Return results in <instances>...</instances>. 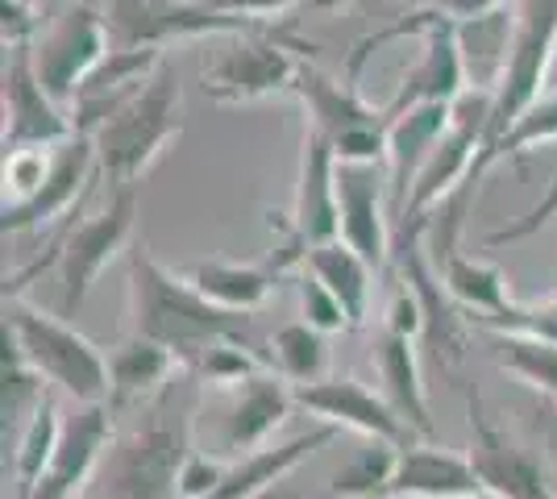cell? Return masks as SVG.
<instances>
[{
  "instance_id": "603a6c76",
  "label": "cell",
  "mask_w": 557,
  "mask_h": 499,
  "mask_svg": "<svg viewBox=\"0 0 557 499\" xmlns=\"http://www.w3.org/2000/svg\"><path fill=\"white\" fill-rule=\"evenodd\" d=\"M333 433L337 425H321L300 433V437H292V441H283V446H262V450L246 453L242 462H233L225 478L216 483V491L209 499H255L262 491H271L278 487V478L287 475V471H296L304 458H312L317 450H325L329 441H333Z\"/></svg>"
},
{
  "instance_id": "2e32d148",
  "label": "cell",
  "mask_w": 557,
  "mask_h": 499,
  "mask_svg": "<svg viewBox=\"0 0 557 499\" xmlns=\"http://www.w3.org/2000/svg\"><path fill=\"white\" fill-rule=\"evenodd\" d=\"M296 404L312 416H321L325 425L358 428L374 441H392V446H412V425L392 408V400L374 396L371 387L358 379H317L296 387Z\"/></svg>"
},
{
  "instance_id": "484cf974",
  "label": "cell",
  "mask_w": 557,
  "mask_h": 499,
  "mask_svg": "<svg viewBox=\"0 0 557 499\" xmlns=\"http://www.w3.org/2000/svg\"><path fill=\"white\" fill-rule=\"evenodd\" d=\"M175 362L180 358L171 354L166 346L129 333L113 350V358H109V379H113V387H109V408L125 412L129 404H141L154 391H163L171 371H175Z\"/></svg>"
},
{
  "instance_id": "f1b7e54d",
  "label": "cell",
  "mask_w": 557,
  "mask_h": 499,
  "mask_svg": "<svg viewBox=\"0 0 557 499\" xmlns=\"http://www.w3.org/2000/svg\"><path fill=\"white\" fill-rule=\"evenodd\" d=\"M304 271L308 275H317L321 284L346 304L349 312V329H358L362 321H367V304H371V262L362 259L354 246H346L342 238L333 241H321V246H312L308 250V259H304Z\"/></svg>"
},
{
  "instance_id": "52a82bcc",
  "label": "cell",
  "mask_w": 557,
  "mask_h": 499,
  "mask_svg": "<svg viewBox=\"0 0 557 499\" xmlns=\"http://www.w3.org/2000/svg\"><path fill=\"white\" fill-rule=\"evenodd\" d=\"M187 453L184 428L171 425H146L113 437L88 478V499H184L180 471Z\"/></svg>"
},
{
  "instance_id": "ac0fdd59",
  "label": "cell",
  "mask_w": 557,
  "mask_h": 499,
  "mask_svg": "<svg viewBox=\"0 0 557 499\" xmlns=\"http://www.w3.org/2000/svg\"><path fill=\"white\" fill-rule=\"evenodd\" d=\"M100 175L96 171V142L88 134H71L67 142L54 146V163H50L47 184L38 188V196H29L25 204H9L4 209V234H22V229H38L54 216H67L71 204H79L92 179Z\"/></svg>"
},
{
  "instance_id": "ee69618b",
  "label": "cell",
  "mask_w": 557,
  "mask_h": 499,
  "mask_svg": "<svg viewBox=\"0 0 557 499\" xmlns=\"http://www.w3.org/2000/svg\"><path fill=\"white\" fill-rule=\"evenodd\" d=\"M349 4L354 0H304V9H312V13H342Z\"/></svg>"
},
{
  "instance_id": "4fadbf2b",
  "label": "cell",
  "mask_w": 557,
  "mask_h": 499,
  "mask_svg": "<svg viewBox=\"0 0 557 499\" xmlns=\"http://www.w3.org/2000/svg\"><path fill=\"white\" fill-rule=\"evenodd\" d=\"M337 213H342V241L354 246L374 271L392 259V188L379 163L337 159Z\"/></svg>"
},
{
  "instance_id": "30bf717a",
  "label": "cell",
  "mask_w": 557,
  "mask_h": 499,
  "mask_svg": "<svg viewBox=\"0 0 557 499\" xmlns=\"http://www.w3.org/2000/svg\"><path fill=\"white\" fill-rule=\"evenodd\" d=\"M134 216H138V191L116 188L113 200L88 221H71L67 234L59 238V284H63V312H75L96 279L104 275V266L121 254V246L134 234Z\"/></svg>"
},
{
  "instance_id": "8d00e7d4",
  "label": "cell",
  "mask_w": 557,
  "mask_h": 499,
  "mask_svg": "<svg viewBox=\"0 0 557 499\" xmlns=\"http://www.w3.org/2000/svg\"><path fill=\"white\" fill-rule=\"evenodd\" d=\"M250 350H255V346L225 337V341H212L209 350L196 358L187 371H196V375H200L205 383H212V387L246 383L250 375H258V362H255V354H250Z\"/></svg>"
},
{
  "instance_id": "8992f818",
  "label": "cell",
  "mask_w": 557,
  "mask_h": 499,
  "mask_svg": "<svg viewBox=\"0 0 557 499\" xmlns=\"http://www.w3.org/2000/svg\"><path fill=\"white\" fill-rule=\"evenodd\" d=\"M104 25L113 47H171L184 38L209 34H271L278 22H258L246 13H230L212 0H104Z\"/></svg>"
},
{
  "instance_id": "7bdbcfd3",
  "label": "cell",
  "mask_w": 557,
  "mask_h": 499,
  "mask_svg": "<svg viewBox=\"0 0 557 499\" xmlns=\"http://www.w3.org/2000/svg\"><path fill=\"white\" fill-rule=\"evenodd\" d=\"M437 13H445L449 22H462V17H479V13H491L499 9L504 0H429Z\"/></svg>"
},
{
  "instance_id": "f6af8a7d",
  "label": "cell",
  "mask_w": 557,
  "mask_h": 499,
  "mask_svg": "<svg viewBox=\"0 0 557 499\" xmlns=\"http://www.w3.org/2000/svg\"><path fill=\"white\" fill-rule=\"evenodd\" d=\"M474 499H495V496H491V491H487V496H474Z\"/></svg>"
},
{
  "instance_id": "d4e9b609",
  "label": "cell",
  "mask_w": 557,
  "mask_h": 499,
  "mask_svg": "<svg viewBox=\"0 0 557 499\" xmlns=\"http://www.w3.org/2000/svg\"><path fill=\"white\" fill-rule=\"evenodd\" d=\"M454 34H458V50H462L466 84L483 88V92H499L511 63V42H516V13L508 4H499L491 13L454 22Z\"/></svg>"
},
{
  "instance_id": "4dcf8cb0",
  "label": "cell",
  "mask_w": 557,
  "mask_h": 499,
  "mask_svg": "<svg viewBox=\"0 0 557 499\" xmlns=\"http://www.w3.org/2000/svg\"><path fill=\"white\" fill-rule=\"evenodd\" d=\"M545 142H557V92H541L520 113V117L511 121L508 129L495 138V142L479 154V163H474V175L483 179L491 166L504 163V159H516V154H529V150H536V146Z\"/></svg>"
},
{
  "instance_id": "8fae6325",
  "label": "cell",
  "mask_w": 557,
  "mask_h": 499,
  "mask_svg": "<svg viewBox=\"0 0 557 499\" xmlns=\"http://www.w3.org/2000/svg\"><path fill=\"white\" fill-rule=\"evenodd\" d=\"M557 59V0H520L516 9V42H511L508 75L495 92L487 146L545 92Z\"/></svg>"
},
{
  "instance_id": "f35d334b",
  "label": "cell",
  "mask_w": 557,
  "mask_h": 499,
  "mask_svg": "<svg viewBox=\"0 0 557 499\" xmlns=\"http://www.w3.org/2000/svg\"><path fill=\"white\" fill-rule=\"evenodd\" d=\"M557 216V175L549 179V188H545V196L536 200L529 213L520 216V221H511V225H504V229H495V234H487V246H511V241H524L533 238L536 229H545L549 221Z\"/></svg>"
},
{
  "instance_id": "9c48e42d",
  "label": "cell",
  "mask_w": 557,
  "mask_h": 499,
  "mask_svg": "<svg viewBox=\"0 0 557 499\" xmlns=\"http://www.w3.org/2000/svg\"><path fill=\"white\" fill-rule=\"evenodd\" d=\"M109 50H113V38L104 25V9H96L92 0H71L34 38V67H38V79L47 84V92L71 113L79 84L92 75V67Z\"/></svg>"
},
{
  "instance_id": "60d3db41",
  "label": "cell",
  "mask_w": 557,
  "mask_h": 499,
  "mask_svg": "<svg viewBox=\"0 0 557 499\" xmlns=\"http://www.w3.org/2000/svg\"><path fill=\"white\" fill-rule=\"evenodd\" d=\"M387 329L392 333H404V337H424V309H420L417 291L408 284L395 287L392 304H387Z\"/></svg>"
},
{
  "instance_id": "d6986e66",
  "label": "cell",
  "mask_w": 557,
  "mask_h": 499,
  "mask_svg": "<svg viewBox=\"0 0 557 499\" xmlns=\"http://www.w3.org/2000/svg\"><path fill=\"white\" fill-rule=\"evenodd\" d=\"M113 408L109 404H84L75 416L63 421V441L54 450V462L38 487L25 499H71L88 478L96 475L104 450L113 446Z\"/></svg>"
},
{
  "instance_id": "d590c367",
  "label": "cell",
  "mask_w": 557,
  "mask_h": 499,
  "mask_svg": "<svg viewBox=\"0 0 557 499\" xmlns=\"http://www.w3.org/2000/svg\"><path fill=\"white\" fill-rule=\"evenodd\" d=\"M50 163H54V146H22V150H4V209L25 204L29 196L47 184Z\"/></svg>"
},
{
  "instance_id": "e0dca14e",
  "label": "cell",
  "mask_w": 557,
  "mask_h": 499,
  "mask_svg": "<svg viewBox=\"0 0 557 499\" xmlns=\"http://www.w3.org/2000/svg\"><path fill=\"white\" fill-rule=\"evenodd\" d=\"M470 462L495 499H557V487L545 475V466L491 425L479 396H470Z\"/></svg>"
},
{
  "instance_id": "7a4b0ae2",
  "label": "cell",
  "mask_w": 557,
  "mask_h": 499,
  "mask_svg": "<svg viewBox=\"0 0 557 499\" xmlns=\"http://www.w3.org/2000/svg\"><path fill=\"white\" fill-rule=\"evenodd\" d=\"M180 109H184L180 79L171 72V63H163L150 75V84L92 134L96 171L113 188H134L141 175L163 159L166 146L184 134Z\"/></svg>"
},
{
  "instance_id": "7c38bea8",
  "label": "cell",
  "mask_w": 557,
  "mask_h": 499,
  "mask_svg": "<svg viewBox=\"0 0 557 499\" xmlns=\"http://www.w3.org/2000/svg\"><path fill=\"white\" fill-rule=\"evenodd\" d=\"M75 134L71 113L47 92L34 67V47H13L4 63V150L59 146Z\"/></svg>"
},
{
  "instance_id": "6da1fadb",
  "label": "cell",
  "mask_w": 557,
  "mask_h": 499,
  "mask_svg": "<svg viewBox=\"0 0 557 499\" xmlns=\"http://www.w3.org/2000/svg\"><path fill=\"white\" fill-rule=\"evenodd\" d=\"M129 316L138 337L166 346L184 366H191L212 341H225V337L255 346L250 312L212 304L184 275L166 271L146 246L129 250Z\"/></svg>"
},
{
  "instance_id": "44dd1931",
  "label": "cell",
  "mask_w": 557,
  "mask_h": 499,
  "mask_svg": "<svg viewBox=\"0 0 557 499\" xmlns=\"http://www.w3.org/2000/svg\"><path fill=\"white\" fill-rule=\"evenodd\" d=\"M454 121V100H424L392 117V134H387V188H392V216L408 204L412 179L424 166L429 150L442 142V134Z\"/></svg>"
},
{
  "instance_id": "e575fe53",
  "label": "cell",
  "mask_w": 557,
  "mask_h": 499,
  "mask_svg": "<svg viewBox=\"0 0 557 499\" xmlns=\"http://www.w3.org/2000/svg\"><path fill=\"white\" fill-rule=\"evenodd\" d=\"M271 350H275V362H278V371H283V379H292L296 387H300V383L325 379V366H329L325 333L312 329L308 321L283 325V329L271 337Z\"/></svg>"
},
{
  "instance_id": "836d02e7",
  "label": "cell",
  "mask_w": 557,
  "mask_h": 499,
  "mask_svg": "<svg viewBox=\"0 0 557 499\" xmlns=\"http://www.w3.org/2000/svg\"><path fill=\"white\" fill-rule=\"evenodd\" d=\"M399 450H404V446L374 441L371 437V446L354 453L346 466L333 475V483H329V499H383V487L392 483Z\"/></svg>"
},
{
  "instance_id": "b9f144b4",
  "label": "cell",
  "mask_w": 557,
  "mask_h": 499,
  "mask_svg": "<svg viewBox=\"0 0 557 499\" xmlns=\"http://www.w3.org/2000/svg\"><path fill=\"white\" fill-rule=\"evenodd\" d=\"M230 13H246V17H258V22H278L283 13H292L304 0H212Z\"/></svg>"
},
{
  "instance_id": "5b68a950",
  "label": "cell",
  "mask_w": 557,
  "mask_h": 499,
  "mask_svg": "<svg viewBox=\"0 0 557 499\" xmlns=\"http://www.w3.org/2000/svg\"><path fill=\"white\" fill-rule=\"evenodd\" d=\"M312 42H300L292 29L271 34H237L230 50H221L209 67L200 72V88L216 104H255L267 96H292L300 59L312 54Z\"/></svg>"
},
{
  "instance_id": "277c9868",
  "label": "cell",
  "mask_w": 557,
  "mask_h": 499,
  "mask_svg": "<svg viewBox=\"0 0 557 499\" xmlns=\"http://www.w3.org/2000/svg\"><path fill=\"white\" fill-rule=\"evenodd\" d=\"M491 117H495V92L466 88V92L454 100V121H449V129L442 134V142L429 150V159H424V166H420L417 179H412L408 204L395 216V221H399V234L420 229V221L433 213L445 196H454V191L474 175L479 154L487 150Z\"/></svg>"
},
{
  "instance_id": "74e56055",
  "label": "cell",
  "mask_w": 557,
  "mask_h": 499,
  "mask_svg": "<svg viewBox=\"0 0 557 499\" xmlns=\"http://www.w3.org/2000/svg\"><path fill=\"white\" fill-rule=\"evenodd\" d=\"M300 316L312 325V329H321V333H337V329H349V312L346 304L329 291L317 275H308L304 271V279H300Z\"/></svg>"
},
{
  "instance_id": "83f0119b",
  "label": "cell",
  "mask_w": 557,
  "mask_h": 499,
  "mask_svg": "<svg viewBox=\"0 0 557 499\" xmlns=\"http://www.w3.org/2000/svg\"><path fill=\"white\" fill-rule=\"evenodd\" d=\"M379 375L387 387V400L392 408L412 425L417 437H433V416H429V400H424V383H420V362L412 350V337L404 333H383L379 341Z\"/></svg>"
},
{
  "instance_id": "ba28073f",
  "label": "cell",
  "mask_w": 557,
  "mask_h": 499,
  "mask_svg": "<svg viewBox=\"0 0 557 499\" xmlns=\"http://www.w3.org/2000/svg\"><path fill=\"white\" fill-rule=\"evenodd\" d=\"M342 238V213H337V154L321 129L304 125L300 150V179H296V200L287 216V238L278 246L271 262L278 275L304 266L308 250L321 241Z\"/></svg>"
},
{
  "instance_id": "5bb4252c",
  "label": "cell",
  "mask_w": 557,
  "mask_h": 499,
  "mask_svg": "<svg viewBox=\"0 0 557 499\" xmlns=\"http://www.w3.org/2000/svg\"><path fill=\"white\" fill-rule=\"evenodd\" d=\"M166 63L163 47H113L92 75L79 84V92L71 100V125L75 134L92 138L104 121L113 117L116 109H125L134 96L150 84V75Z\"/></svg>"
},
{
  "instance_id": "1f68e13d",
  "label": "cell",
  "mask_w": 557,
  "mask_h": 499,
  "mask_svg": "<svg viewBox=\"0 0 557 499\" xmlns=\"http://www.w3.org/2000/svg\"><path fill=\"white\" fill-rule=\"evenodd\" d=\"M495 362L520 383L536 387L541 396L557 400V341L533 333H495Z\"/></svg>"
},
{
  "instance_id": "bcb514c9",
  "label": "cell",
  "mask_w": 557,
  "mask_h": 499,
  "mask_svg": "<svg viewBox=\"0 0 557 499\" xmlns=\"http://www.w3.org/2000/svg\"><path fill=\"white\" fill-rule=\"evenodd\" d=\"M71 499H88V496H71Z\"/></svg>"
},
{
  "instance_id": "cb8c5ba5",
  "label": "cell",
  "mask_w": 557,
  "mask_h": 499,
  "mask_svg": "<svg viewBox=\"0 0 557 499\" xmlns=\"http://www.w3.org/2000/svg\"><path fill=\"white\" fill-rule=\"evenodd\" d=\"M292 404H296V391H287V383L275 375L258 371L246 383H237V400H233V412L225 421V433H221L225 453L262 450L267 437L287 421Z\"/></svg>"
},
{
  "instance_id": "f546056e",
  "label": "cell",
  "mask_w": 557,
  "mask_h": 499,
  "mask_svg": "<svg viewBox=\"0 0 557 499\" xmlns=\"http://www.w3.org/2000/svg\"><path fill=\"white\" fill-rule=\"evenodd\" d=\"M442 279L449 287V296L462 304V309L479 312L483 321H495L511 309V296H508V279L499 266L491 262H474L462 259V254H449L442 262Z\"/></svg>"
},
{
  "instance_id": "ab89813d",
  "label": "cell",
  "mask_w": 557,
  "mask_h": 499,
  "mask_svg": "<svg viewBox=\"0 0 557 499\" xmlns=\"http://www.w3.org/2000/svg\"><path fill=\"white\" fill-rule=\"evenodd\" d=\"M225 478V466L209 462L205 453H187L184 471H180V496L184 499H209L216 483Z\"/></svg>"
},
{
  "instance_id": "d6a6232c",
  "label": "cell",
  "mask_w": 557,
  "mask_h": 499,
  "mask_svg": "<svg viewBox=\"0 0 557 499\" xmlns=\"http://www.w3.org/2000/svg\"><path fill=\"white\" fill-rule=\"evenodd\" d=\"M59 441H63V416H59L54 400H42V404L29 412V421H25V433L22 441H17V462H13V478H17L22 499L38 487V478L47 475Z\"/></svg>"
},
{
  "instance_id": "3957f363",
  "label": "cell",
  "mask_w": 557,
  "mask_h": 499,
  "mask_svg": "<svg viewBox=\"0 0 557 499\" xmlns=\"http://www.w3.org/2000/svg\"><path fill=\"white\" fill-rule=\"evenodd\" d=\"M4 329L13 333V350L22 362H29L47 383L67 391L79 404H109V362L84 333L63 325L59 316L29 309V304H9Z\"/></svg>"
},
{
  "instance_id": "7dc6e473",
  "label": "cell",
  "mask_w": 557,
  "mask_h": 499,
  "mask_svg": "<svg viewBox=\"0 0 557 499\" xmlns=\"http://www.w3.org/2000/svg\"><path fill=\"white\" fill-rule=\"evenodd\" d=\"M29 4H38V0H29Z\"/></svg>"
},
{
  "instance_id": "4316f807",
  "label": "cell",
  "mask_w": 557,
  "mask_h": 499,
  "mask_svg": "<svg viewBox=\"0 0 557 499\" xmlns=\"http://www.w3.org/2000/svg\"><path fill=\"white\" fill-rule=\"evenodd\" d=\"M184 279L200 296H209L212 304H221V309H233V312H255L267 304V296H271V287L283 279L275 271V262H267V266H242V262H196V266H187Z\"/></svg>"
},
{
  "instance_id": "ffe728a7",
  "label": "cell",
  "mask_w": 557,
  "mask_h": 499,
  "mask_svg": "<svg viewBox=\"0 0 557 499\" xmlns=\"http://www.w3.org/2000/svg\"><path fill=\"white\" fill-rule=\"evenodd\" d=\"M487 496L483 475L470 458L442 450L433 441H412L399 450L392 483L383 487V499H474Z\"/></svg>"
},
{
  "instance_id": "7402d4cb",
  "label": "cell",
  "mask_w": 557,
  "mask_h": 499,
  "mask_svg": "<svg viewBox=\"0 0 557 499\" xmlns=\"http://www.w3.org/2000/svg\"><path fill=\"white\" fill-rule=\"evenodd\" d=\"M292 96L304 104V125H312V129H321L329 142H337V138H346L354 129H367V125H383L387 117V109H371L358 88H354V79H333V75L317 72L312 63H304L300 75H296V88Z\"/></svg>"
},
{
  "instance_id": "9a60e30c",
  "label": "cell",
  "mask_w": 557,
  "mask_h": 499,
  "mask_svg": "<svg viewBox=\"0 0 557 499\" xmlns=\"http://www.w3.org/2000/svg\"><path fill=\"white\" fill-rule=\"evenodd\" d=\"M395 262H399V279L417 291L420 309H424V346L433 350L437 362H462L466 354V316L458 312V300L449 296L442 271L433 266L424 238L417 234H395L392 246Z\"/></svg>"
}]
</instances>
